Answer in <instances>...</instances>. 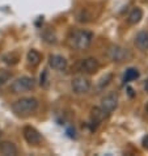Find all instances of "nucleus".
Wrapping results in <instances>:
<instances>
[{
  "mask_svg": "<svg viewBox=\"0 0 148 156\" xmlns=\"http://www.w3.org/2000/svg\"><path fill=\"white\" fill-rule=\"evenodd\" d=\"M40 102L34 97H23L19 98L11 105L12 112L15 115L20 117V118H28V117L33 115L38 110Z\"/></svg>",
  "mask_w": 148,
  "mask_h": 156,
  "instance_id": "1",
  "label": "nucleus"
},
{
  "mask_svg": "<svg viewBox=\"0 0 148 156\" xmlns=\"http://www.w3.org/2000/svg\"><path fill=\"white\" fill-rule=\"evenodd\" d=\"M93 42V33L85 29H76L68 36V45L77 51L86 50Z\"/></svg>",
  "mask_w": 148,
  "mask_h": 156,
  "instance_id": "2",
  "label": "nucleus"
},
{
  "mask_svg": "<svg viewBox=\"0 0 148 156\" xmlns=\"http://www.w3.org/2000/svg\"><path fill=\"white\" fill-rule=\"evenodd\" d=\"M34 87H36V81H34L33 77L21 76L12 81L9 90L15 94H19V93H25V92H29V90H33Z\"/></svg>",
  "mask_w": 148,
  "mask_h": 156,
  "instance_id": "3",
  "label": "nucleus"
},
{
  "mask_svg": "<svg viewBox=\"0 0 148 156\" xmlns=\"http://www.w3.org/2000/svg\"><path fill=\"white\" fill-rule=\"evenodd\" d=\"M107 55L115 63H122L132 58V54L130 53V50L125 49V47H122L119 45H111L107 50Z\"/></svg>",
  "mask_w": 148,
  "mask_h": 156,
  "instance_id": "4",
  "label": "nucleus"
},
{
  "mask_svg": "<svg viewBox=\"0 0 148 156\" xmlns=\"http://www.w3.org/2000/svg\"><path fill=\"white\" fill-rule=\"evenodd\" d=\"M100 68V63L96 58H85V59H80L76 63V70L85 73V75H93L98 71Z\"/></svg>",
  "mask_w": 148,
  "mask_h": 156,
  "instance_id": "5",
  "label": "nucleus"
},
{
  "mask_svg": "<svg viewBox=\"0 0 148 156\" xmlns=\"http://www.w3.org/2000/svg\"><path fill=\"white\" fill-rule=\"evenodd\" d=\"M90 80L85 76H76L73 77L72 81H71V88H72V92L76 93V94H85L90 90Z\"/></svg>",
  "mask_w": 148,
  "mask_h": 156,
  "instance_id": "6",
  "label": "nucleus"
},
{
  "mask_svg": "<svg viewBox=\"0 0 148 156\" xmlns=\"http://www.w3.org/2000/svg\"><path fill=\"white\" fill-rule=\"evenodd\" d=\"M118 101H119L118 94L114 93V92H111V93H109V94H106V96L102 97L100 108H101L102 112L106 115H109V114L113 113V112L117 109V106H118Z\"/></svg>",
  "mask_w": 148,
  "mask_h": 156,
  "instance_id": "7",
  "label": "nucleus"
},
{
  "mask_svg": "<svg viewBox=\"0 0 148 156\" xmlns=\"http://www.w3.org/2000/svg\"><path fill=\"white\" fill-rule=\"evenodd\" d=\"M23 135H24V139L30 146H38L42 142V136L40 131L32 126H25L23 130Z\"/></svg>",
  "mask_w": 148,
  "mask_h": 156,
  "instance_id": "8",
  "label": "nucleus"
},
{
  "mask_svg": "<svg viewBox=\"0 0 148 156\" xmlns=\"http://www.w3.org/2000/svg\"><path fill=\"white\" fill-rule=\"evenodd\" d=\"M49 66L56 71H64L68 66L67 59L58 54H53L49 57Z\"/></svg>",
  "mask_w": 148,
  "mask_h": 156,
  "instance_id": "9",
  "label": "nucleus"
},
{
  "mask_svg": "<svg viewBox=\"0 0 148 156\" xmlns=\"http://www.w3.org/2000/svg\"><path fill=\"white\" fill-rule=\"evenodd\" d=\"M19 154V150L15 143L8 142V140H3L0 142V155L3 156H16Z\"/></svg>",
  "mask_w": 148,
  "mask_h": 156,
  "instance_id": "10",
  "label": "nucleus"
},
{
  "mask_svg": "<svg viewBox=\"0 0 148 156\" xmlns=\"http://www.w3.org/2000/svg\"><path fill=\"white\" fill-rule=\"evenodd\" d=\"M134 43L136 46V49L140 51H147L148 50V30H143L136 34L134 40Z\"/></svg>",
  "mask_w": 148,
  "mask_h": 156,
  "instance_id": "11",
  "label": "nucleus"
},
{
  "mask_svg": "<svg viewBox=\"0 0 148 156\" xmlns=\"http://www.w3.org/2000/svg\"><path fill=\"white\" fill-rule=\"evenodd\" d=\"M143 19V11L139 7H135L131 9V12L127 16V23L130 25H136L140 23V20Z\"/></svg>",
  "mask_w": 148,
  "mask_h": 156,
  "instance_id": "12",
  "label": "nucleus"
},
{
  "mask_svg": "<svg viewBox=\"0 0 148 156\" xmlns=\"http://www.w3.org/2000/svg\"><path fill=\"white\" fill-rule=\"evenodd\" d=\"M26 60H28V63L30 64L32 67H37L38 64L41 63V54L38 53L37 50H29V53L26 55Z\"/></svg>",
  "mask_w": 148,
  "mask_h": 156,
  "instance_id": "13",
  "label": "nucleus"
},
{
  "mask_svg": "<svg viewBox=\"0 0 148 156\" xmlns=\"http://www.w3.org/2000/svg\"><path fill=\"white\" fill-rule=\"evenodd\" d=\"M139 77V71L136 70V68H134V67H130L126 70L125 72V75H123V81L125 83H130V81H134V80H136Z\"/></svg>",
  "mask_w": 148,
  "mask_h": 156,
  "instance_id": "14",
  "label": "nucleus"
},
{
  "mask_svg": "<svg viewBox=\"0 0 148 156\" xmlns=\"http://www.w3.org/2000/svg\"><path fill=\"white\" fill-rule=\"evenodd\" d=\"M111 80H113V73H106L105 76H102V77H101V80L98 81V85H97L98 90L105 89L106 87L110 84V81H111Z\"/></svg>",
  "mask_w": 148,
  "mask_h": 156,
  "instance_id": "15",
  "label": "nucleus"
},
{
  "mask_svg": "<svg viewBox=\"0 0 148 156\" xmlns=\"http://www.w3.org/2000/svg\"><path fill=\"white\" fill-rule=\"evenodd\" d=\"M105 117H106V114L102 112L101 108H93L92 109V119L94 122H101Z\"/></svg>",
  "mask_w": 148,
  "mask_h": 156,
  "instance_id": "16",
  "label": "nucleus"
},
{
  "mask_svg": "<svg viewBox=\"0 0 148 156\" xmlns=\"http://www.w3.org/2000/svg\"><path fill=\"white\" fill-rule=\"evenodd\" d=\"M11 77H12V73L9 71L0 70V85H4L7 81H9Z\"/></svg>",
  "mask_w": 148,
  "mask_h": 156,
  "instance_id": "17",
  "label": "nucleus"
},
{
  "mask_svg": "<svg viewBox=\"0 0 148 156\" xmlns=\"http://www.w3.org/2000/svg\"><path fill=\"white\" fill-rule=\"evenodd\" d=\"M49 72H47V70H43V72L41 73V77H40V84L41 87H43V88H47L49 87Z\"/></svg>",
  "mask_w": 148,
  "mask_h": 156,
  "instance_id": "18",
  "label": "nucleus"
},
{
  "mask_svg": "<svg viewBox=\"0 0 148 156\" xmlns=\"http://www.w3.org/2000/svg\"><path fill=\"white\" fill-rule=\"evenodd\" d=\"M3 59H4V63L9 64V66H13V64H16L17 62H19V57H17L16 54H8Z\"/></svg>",
  "mask_w": 148,
  "mask_h": 156,
  "instance_id": "19",
  "label": "nucleus"
},
{
  "mask_svg": "<svg viewBox=\"0 0 148 156\" xmlns=\"http://www.w3.org/2000/svg\"><path fill=\"white\" fill-rule=\"evenodd\" d=\"M142 144H143V147H144L146 150H148V135H146L144 138H143V140H142Z\"/></svg>",
  "mask_w": 148,
  "mask_h": 156,
  "instance_id": "20",
  "label": "nucleus"
},
{
  "mask_svg": "<svg viewBox=\"0 0 148 156\" xmlns=\"http://www.w3.org/2000/svg\"><path fill=\"white\" fill-rule=\"evenodd\" d=\"M143 88H144V92L148 93V79L144 81V85H143Z\"/></svg>",
  "mask_w": 148,
  "mask_h": 156,
  "instance_id": "21",
  "label": "nucleus"
},
{
  "mask_svg": "<svg viewBox=\"0 0 148 156\" xmlns=\"http://www.w3.org/2000/svg\"><path fill=\"white\" fill-rule=\"evenodd\" d=\"M146 112H147V113H148V102L146 104Z\"/></svg>",
  "mask_w": 148,
  "mask_h": 156,
  "instance_id": "22",
  "label": "nucleus"
}]
</instances>
